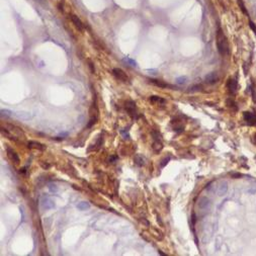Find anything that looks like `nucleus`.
I'll return each mask as SVG.
<instances>
[{
  "instance_id": "nucleus-1",
  "label": "nucleus",
  "mask_w": 256,
  "mask_h": 256,
  "mask_svg": "<svg viewBox=\"0 0 256 256\" xmlns=\"http://www.w3.org/2000/svg\"><path fill=\"white\" fill-rule=\"evenodd\" d=\"M217 48H218V51L220 53V55H222V56L229 55L230 50H229L228 40H227L226 36L224 34V33L221 28L217 33Z\"/></svg>"
},
{
  "instance_id": "nucleus-2",
  "label": "nucleus",
  "mask_w": 256,
  "mask_h": 256,
  "mask_svg": "<svg viewBox=\"0 0 256 256\" xmlns=\"http://www.w3.org/2000/svg\"><path fill=\"white\" fill-rule=\"evenodd\" d=\"M112 75L115 76L118 80L122 81V82H125V83H127L129 82V77L128 75L125 73V71H123L121 68H115L112 69Z\"/></svg>"
},
{
  "instance_id": "nucleus-3",
  "label": "nucleus",
  "mask_w": 256,
  "mask_h": 256,
  "mask_svg": "<svg viewBox=\"0 0 256 256\" xmlns=\"http://www.w3.org/2000/svg\"><path fill=\"white\" fill-rule=\"evenodd\" d=\"M197 207L201 210H210L212 207V201L207 197H201L197 201Z\"/></svg>"
},
{
  "instance_id": "nucleus-4",
  "label": "nucleus",
  "mask_w": 256,
  "mask_h": 256,
  "mask_svg": "<svg viewBox=\"0 0 256 256\" xmlns=\"http://www.w3.org/2000/svg\"><path fill=\"white\" fill-rule=\"evenodd\" d=\"M126 109H127L130 116H132L133 119L136 118V116H137V110H136V103L134 101L130 100V101L126 103Z\"/></svg>"
},
{
  "instance_id": "nucleus-5",
  "label": "nucleus",
  "mask_w": 256,
  "mask_h": 256,
  "mask_svg": "<svg viewBox=\"0 0 256 256\" xmlns=\"http://www.w3.org/2000/svg\"><path fill=\"white\" fill-rule=\"evenodd\" d=\"M243 118H244L245 122H247L248 125H250V126L256 125V116L254 115L253 112H245L244 115H243Z\"/></svg>"
},
{
  "instance_id": "nucleus-6",
  "label": "nucleus",
  "mask_w": 256,
  "mask_h": 256,
  "mask_svg": "<svg viewBox=\"0 0 256 256\" xmlns=\"http://www.w3.org/2000/svg\"><path fill=\"white\" fill-rule=\"evenodd\" d=\"M219 81V75L217 72H211L205 75V82L208 84H215Z\"/></svg>"
},
{
  "instance_id": "nucleus-7",
  "label": "nucleus",
  "mask_w": 256,
  "mask_h": 256,
  "mask_svg": "<svg viewBox=\"0 0 256 256\" xmlns=\"http://www.w3.org/2000/svg\"><path fill=\"white\" fill-rule=\"evenodd\" d=\"M6 152H7V156H8V158L9 159H10L11 161H13L14 163H16V164H18L20 163V157H18V155H17V153L15 152V151H13L11 149L10 147H7L6 148Z\"/></svg>"
},
{
  "instance_id": "nucleus-8",
  "label": "nucleus",
  "mask_w": 256,
  "mask_h": 256,
  "mask_svg": "<svg viewBox=\"0 0 256 256\" xmlns=\"http://www.w3.org/2000/svg\"><path fill=\"white\" fill-rule=\"evenodd\" d=\"M237 87H238V83H237V80L234 78H230L228 82H227V88H228L230 93H235L237 90Z\"/></svg>"
},
{
  "instance_id": "nucleus-9",
  "label": "nucleus",
  "mask_w": 256,
  "mask_h": 256,
  "mask_svg": "<svg viewBox=\"0 0 256 256\" xmlns=\"http://www.w3.org/2000/svg\"><path fill=\"white\" fill-rule=\"evenodd\" d=\"M41 205L44 210H51V208H54L55 207V204L53 203V201L49 197H44L42 201H41Z\"/></svg>"
},
{
  "instance_id": "nucleus-10",
  "label": "nucleus",
  "mask_w": 256,
  "mask_h": 256,
  "mask_svg": "<svg viewBox=\"0 0 256 256\" xmlns=\"http://www.w3.org/2000/svg\"><path fill=\"white\" fill-rule=\"evenodd\" d=\"M71 20H72V23H73L74 26H75V27H76L78 30H80V31L83 30V27H84L83 23H82L81 20L77 16V15L72 14L71 15Z\"/></svg>"
},
{
  "instance_id": "nucleus-11",
  "label": "nucleus",
  "mask_w": 256,
  "mask_h": 256,
  "mask_svg": "<svg viewBox=\"0 0 256 256\" xmlns=\"http://www.w3.org/2000/svg\"><path fill=\"white\" fill-rule=\"evenodd\" d=\"M218 195L219 197H224L226 194H227V191H228V183H227L226 181H222L219 184V186H218Z\"/></svg>"
},
{
  "instance_id": "nucleus-12",
  "label": "nucleus",
  "mask_w": 256,
  "mask_h": 256,
  "mask_svg": "<svg viewBox=\"0 0 256 256\" xmlns=\"http://www.w3.org/2000/svg\"><path fill=\"white\" fill-rule=\"evenodd\" d=\"M150 102L155 104V105H164L166 103V100L160 96H150Z\"/></svg>"
},
{
  "instance_id": "nucleus-13",
  "label": "nucleus",
  "mask_w": 256,
  "mask_h": 256,
  "mask_svg": "<svg viewBox=\"0 0 256 256\" xmlns=\"http://www.w3.org/2000/svg\"><path fill=\"white\" fill-rule=\"evenodd\" d=\"M28 148H30V149H33V148H34V149H37V150H41V151H44L46 149V146L45 145H43V144H41L39 143V142H36V141H30V142H28Z\"/></svg>"
},
{
  "instance_id": "nucleus-14",
  "label": "nucleus",
  "mask_w": 256,
  "mask_h": 256,
  "mask_svg": "<svg viewBox=\"0 0 256 256\" xmlns=\"http://www.w3.org/2000/svg\"><path fill=\"white\" fill-rule=\"evenodd\" d=\"M149 81L152 84L156 85V86H158V87H161V88L172 87V86H170L169 84H167V83H165V82H163V81H161V80H157V79H149Z\"/></svg>"
},
{
  "instance_id": "nucleus-15",
  "label": "nucleus",
  "mask_w": 256,
  "mask_h": 256,
  "mask_svg": "<svg viewBox=\"0 0 256 256\" xmlns=\"http://www.w3.org/2000/svg\"><path fill=\"white\" fill-rule=\"evenodd\" d=\"M134 162L137 166H143L145 164V159L142 155L138 154V155H136L135 158H134Z\"/></svg>"
},
{
  "instance_id": "nucleus-16",
  "label": "nucleus",
  "mask_w": 256,
  "mask_h": 256,
  "mask_svg": "<svg viewBox=\"0 0 256 256\" xmlns=\"http://www.w3.org/2000/svg\"><path fill=\"white\" fill-rule=\"evenodd\" d=\"M16 116L21 119H30L31 118V115L27 112H16Z\"/></svg>"
},
{
  "instance_id": "nucleus-17",
  "label": "nucleus",
  "mask_w": 256,
  "mask_h": 256,
  "mask_svg": "<svg viewBox=\"0 0 256 256\" xmlns=\"http://www.w3.org/2000/svg\"><path fill=\"white\" fill-rule=\"evenodd\" d=\"M90 207V204L87 203V201H80L78 204H77V208L80 211H85V210H88Z\"/></svg>"
},
{
  "instance_id": "nucleus-18",
  "label": "nucleus",
  "mask_w": 256,
  "mask_h": 256,
  "mask_svg": "<svg viewBox=\"0 0 256 256\" xmlns=\"http://www.w3.org/2000/svg\"><path fill=\"white\" fill-rule=\"evenodd\" d=\"M153 149L156 151V152H159V151L162 149V143H161L160 140H155L154 144H153Z\"/></svg>"
},
{
  "instance_id": "nucleus-19",
  "label": "nucleus",
  "mask_w": 256,
  "mask_h": 256,
  "mask_svg": "<svg viewBox=\"0 0 256 256\" xmlns=\"http://www.w3.org/2000/svg\"><path fill=\"white\" fill-rule=\"evenodd\" d=\"M187 81H188V78L186 77V76H180V77H177V78L175 79V82L177 84H179V85L185 84Z\"/></svg>"
},
{
  "instance_id": "nucleus-20",
  "label": "nucleus",
  "mask_w": 256,
  "mask_h": 256,
  "mask_svg": "<svg viewBox=\"0 0 256 256\" xmlns=\"http://www.w3.org/2000/svg\"><path fill=\"white\" fill-rule=\"evenodd\" d=\"M124 61H125L126 63H128L129 65L133 66V67H136V66H137V62H136L135 60L129 58V57H125V58H124Z\"/></svg>"
},
{
  "instance_id": "nucleus-21",
  "label": "nucleus",
  "mask_w": 256,
  "mask_h": 256,
  "mask_svg": "<svg viewBox=\"0 0 256 256\" xmlns=\"http://www.w3.org/2000/svg\"><path fill=\"white\" fill-rule=\"evenodd\" d=\"M247 192L249 194H256V182L252 183V184L249 186L248 189H247Z\"/></svg>"
},
{
  "instance_id": "nucleus-22",
  "label": "nucleus",
  "mask_w": 256,
  "mask_h": 256,
  "mask_svg": "<svg viewBox=\"0 0 256 256\" xmlns=\"http://www.w3.org/2000/svg\"><path fill=\"white\" fill-rule=\"evenodd\" d=\"M12 116V112L8 109H1V118H9Z\"/></svg>"
},
{
  "instance_id": "nucleus-23",
  "label": "nucleus",
  "mask_w": 256,
  "mask_h": 256,
  "mask_svg": "<svg viewBox=\"0 0 256 256\" xmlns=\"http://www.w3.org/2000/svg\"><path fill=\"white\" fill-rule=\"evenodd\" d=\"M238 4L240 6V8H241V10L244 12L246 15H249L247 10H246V7H245V4H244V2H243V0H238Z\"/></svg>"
},
{
  "instance_id": "nucleus-24",
  "label": "nucleus",
  "mask_w": 256,
  "mask_h": 256,
  "mask_svg": "<svg viewBox=\"0 0 256 256\" xmlns=\"http://www.w3.org/2000/svg\"><path fill=\"white\" fill-rule=\"evenodd\" d=\"M48 187H49V190L51 192H54V194L58 191V186H57L55 183H50L48 185Z\"/></svg>"
},
{
  "instance_id": "nucleus-25",
  "label": "nucleus",
  "mask_w": 256,
  "mask_h": 256,
  "mask_svg": "<svg viewBox=\"0 0 256 256\" xmlns=\"http://www.w3.org/2000/svg\"><path fill=\"white\" fill-rule=\"evenodd\" d=\"M170 161V157H166V158H164V159L161 161V163H160V167H164L166 165L167 163H168Z\"/></svg>"
},
{
  "instance_id": "nucleus-26",
  "label": "nucleus",
  "mask_w": 256,
  "mask_h": 256,
  "mask_svg": "<svg viewBox=\"0 0 256 256\" xmlns=\"http://www.w3.org/2000/svg\"><path fill=\"white\" fill-rule=\"evenodd\" d=\"M121 134L123 135V137H124V139L125 140H130V135L128 134V133H126L125 131H121Z\"/></svg>"
},
{
  "instance_id": "nucleus-27",
  "label": "nucleus",
  "mask_w": 256,
  "mask_h": 256,
  "mask_svg": "<svg viewBox=\"0 0 256 256\" xmlns=\"http://www.w3.org/2000/svg\"><path fill=\"white\" fill-rule=\"evenodd\" d=\"M217 245H216V249H220L221 248V245H222V240H221V238H217Z\"/></svg>"
},
{
  "instance_id": "nucleus-28",
  "label": "nucleus",
  "mask_w": 256,
  "mask_h": 256,
  "mask_svg": "<svg viewBox=\"0 0 256 256\" xmlns=\"http://www.w3.org/2000/svg\"><path fill=\"white\" fill-rule=\"evenodd\" d=\"M116 160H118V156H116L115 155V156H110L108 161H109V163H115Z\"/></svg>"
},
{
  "instance_id": "nucleus-29",
  "label": "nucleus",
  "mask_w": 256,
  "mask_h": 256,
  "mask_svg": "<svg viewBox=\"0 0 256 256\" xmlns=\"http://www.w3.org/2000/svg\"><path fill=\"white\" fill-rule=\"evenodd\" d=\"M34 2H37V3H39V4L41 5H45L46 4V0H34Z\"/></svg>"
},
{
  "instance_id": "nucleus-30",
  "label": "nucleus",
  "mask_w": 256,
  "mask_h": 256,
  "mask_svg": "<svg viewBox=\"0 0 256 256\" xmlns=\"http://www.w3.org/2000/svg\"><path fill=\"white\" fill-rule=\"evenodd\" d=\"M20 173H21V174H26V173H27V168H26V167H23V168H20Z\"/></svg>"
},
{
  "instance_id": "nucleus-31",
  "label": "nucleus",
  "mask_w": 256,
  "mask_h": 256,
  "mask_svg": "<svg viewBox=\"0 0 256 256\" xmlns=\"http://www.w3.org/2000/svg\"><path fill=\"white\" fill-rule=\"evenodd\" d=\"M60 136H61L62 138L67 137V136H68V133H67V132H65V133H61V134H60Z\"/></svg>"
},
{
  "instance_id": "nucleus-32",
  "label": "nucleus",
  "mask_w": 256,
  "mask_h": 256,
  "mask_svg": "<svg viewBox=\"0 0 256 256\" xmlns=\"http://www.w3.org/2000/svg\"><path fill=\"white\" fill-rule=\"evenodd\" d=\"M89 67L91 68V72L94 73V68H93V65H92V63H91V62H89Z\"/></svg>"
},
{
  "instance_id": "nucleus-33",
  "label": "nucleus",
  "mask_w": 256,
  "mask_h": 256,
  "mask_svg": "<svg viewBox=\"0 0 256 256\" xmlns=\"http://www.w3.org/2000/svg\"><path fill=\"white\" fill-rule=\"evenodd\" d=\"M158 252H159V254H161V255H165V254H164V253H163V252H161L160 250H159V251H158Z\"/></svg>"
}]
</instances>
